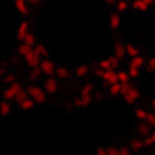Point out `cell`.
<instances>
[{
    "mask_svg": "<svg viewBox=\"0 0 155 155\" xmlns=\"http://www.w3.org/2000/svg\"><path fill=\"white\" fill-rule=\"evenodd\" d=\"M19 57H21V61L29 65L31 69H36L38 65H40V61L44 59L38 48H36V44H19Z\"/></svg>",
    "mask_w": 155,
    "mask_h": 155,
    "instance_id": "obj_1",
    "label": "cell"
},
{
    "mask_svg": "<svg viewBox=\"0 0 155 155\" xmlns=\"http://www.w3.org/2000/svg\"><path fill=\"white\" fill-rule=\"evenodd\" d=\"M92 101H94V86L92 84H84L80 88L78 97L74 99V105H76V109H86L88 105H92Z\"/></svg>",
    "mask_w": 155,
    "mask_h": 155,
    "instance_id": "obj_2",
    "label": "cell"
},
{
    "mask_svg": "<svg viewBox=\"0 0 155 155\" xmlns=\"http://www.w3.org/2000/svg\"><path fill=\"white\" fill-rule=\"evenodd\" d=\"M54 71H57V67H54V63H52L51 59H42L40 61V65L36 67V69H31V78H38V76H44V78H48V76H54Z\"/></svg>",
    "mask_w": 155,
    "mask_h": 155,
    "instance_id": "obj_3",
    "label": "cell"
},
{
    "mask_svg": "<svg viewBox=\"0 0 155 155\" xmlns=\"http://www.w3.org/2000/svg\"><path fill=\"white\" fill-rule=\"evenodd\" d=\"M27 92L34 97V101H36L38 105L44 107V105L48 103V92H46L44 86H40V84H29V86H27Z\"/></svg>",
    "mask_w": 155,
    "mask_h": 155,
    "instance_id": "obj_4",
    "label": "cell"
},
{
    "mask_svg": "<svg viewBox=\"0 0 155 155\" xmlns=\"http://www.w3.org/2000/svg\"><path fill=\"white\" fill-rule=\"evenodd\" d=\"M23 92V86L19 82H6L4 88H2V99H8V101H17V97Z\"/></svg>",
    "mask_w": 155,
    "mask_h": 155,
    "instance_id": "obj_5",
    "label": "cell"
},
{
    "mask_svg": "<svg viewBox=\"0 0 155 155\" xmlns=\"http://www.w3.org/2000/svg\"><path fill=\"white\" fill-rule=\"evenodd\" d=\"M120 61H122V57H117L115 52L105 54L103 59L99 61V71H105V69H117V67H120Z\"/></svg>",
    "mask_w": 155,
    "mask_h": 155,
    "instance_id": "obj_6",
    "label": "cell"
},
{
    "mask_svg": "<svg viewBox=\"0 0 155 155\" xmlns=\"http://www.w3.org/2000/svg\"><path fill=\"white\" fill-rule=\"evenodd\" d=\"M147 65V61L143 59V54H136V57H132V59H128V69L130 71V76L132 78H136V76H140V71H143V67Z\"/></svg>",
    "mask_w": 155,
    "mask_h": 155,
    "instance_id": "obj_7",
    "label": "cell"
},
{
    "mask_svg": "<svg viewBox=\"0 0 155 155\" xmlns=\"http://www.w3.org/2000/svg\"><path fill=\"white\" fill-rule=\"evenodd\" d=\"M122 99H124V103H138V99H140V88L138 86H134V84H128L126 88H124V92H122Z\"/></svg>",
    "mask_w": 155,
    "mask_h": 155,
    "instance_id": "obj_8",
    "label": "cell"
},
{
    "mask_svg": "<svg viewBox=\"0 0 155 155\" xmlns=\"http://www.w3.org/2000/svg\"><path fill=\"white\" fill-rule=\"evenodd\" d=\"M15 103L19 105V109H23V111H31V109L38 105L36 101H34V97L27 92V88L21 92V94H19V97H17V101H15Z\"/></svg>",
    "mask_w": 155,
    "mask_h": 155,
    "instance_id": "obj_9",
    "label": "cell"
},
{
    "mask_svg": "<svg viewBox=\"0 0 155 155\" xmlns=\"http://www.w3.org/2000/svg\"><path fill=\"white\" fill-rule=\"evenodd\" d=\"M42 86L46 88V92H48V94L59 92V88H61V86H59V78H57V76H48L46 80H44V84H42Z\"/></svg>",
    "mask_w": 155,
    "mask_h": 155,
    "instance_id": "obj_10",
    "label": "cell"
},
{
    "mask_svg": "<svg viewBox=\"0 0 155 155\" xmlns=\"http://www.w3.org/2000/svg\"><path fill=\"white\" fill-rule=\"evenodd\" d=\"M99 76H101L105 86H109V84L117 82V69H105V71H99Z\"/></svg>",
    "mask_w": 155,
    "mask_h": 155,
    "instance_id": "obj_11",
    "label": "cell"
},
{
    "mask_svg": "<svg viewBox=\"0 0 155 155\" xmlns=\"http://www.w3.org/2000/svg\"><path fill=\"white\" fill-rule=\"evenodd\" d=\"M153 4H155V0H132V8L138 11V13H147Z\"/></svg>",
    "mask_w": 155,
    "mask_h": 155,
    "instance_id": "obj_12",
    "label": "cell"
},
{
    "mask_svg": "<svg viewBox=\"0 0 155 155\" xmlns=\"http://www.w3.org/2000/svg\"><path fill=\"white\" fill-rule=\"evenodd\" d=\"M13 6H15V11H17L21 17H27V13H29V6H31V4H29L27 0H15V2H13Z\"/></svg>",
    "mask_w": 155,
    "mask_h": 155,
    "instance_id": "obj_13",
    "label": "cell"
},
{
    "mask_svg": "<svg viewBox=\"0 0 155 155\" xmlns=\"http://www.w3.org/2000/svg\"><path fill=\"white\" fill-rule=\"evenodd\" d=\"M124 88H126V84H122V82H113V84H109V86H107V90H109V94H111V97H122Z\"/></svg>",
    "mask_w": 155,
    "mask_h": 155,
    "instance_id": "obj_14",
    "label": "cell"
},
{
    "mask_svg": "<svg viewBox=\"0 0 155 155\" xmlns=\"http://www.w3.org/2000/svg\"><path fill=\"white\" fill-rule=\"evenodd\" d=\"M122 25V19H120V13H115V15H109V21H107V27L111 29V31H117Z\"/></svg>",
    "mask_w": 155,
    "mask_h": 155,
    "instance_id": "obj_15",
    "label": "cell"
},
{
    "mask_svg": "<svg viewBox=\"0 0 155 155\" xmlns=\"http://www.w3.org/2000/svg\"><path fill=\"white\" fill-rule=\"evenodd\" d=\"M130 153H132V147H122V145L109 147V155H130Z\"/></svg>",
    "mask_w": 155,
    "mask_h": 155,
    "instance_id": "obj_16",
    "label": "cell"
},
{
    "mask_svg": "<svg viewBox=\"0 0 155 155\" xmlns=\"http://www.w3.org/2000/svg\"><path fill=\"white\" fill-rule=\"evenodd\" d=\"M130 80H132V76H130L128 69H117V82H122V84L128 86V84H132Z\"/></svg>",
    "mask_w": 155,
    "mask_h": 155,
    "instance_id": "obj_17",
    "label": "cell"
},
{
    "mask_svg": "<svg viewBox=\"0 0 155 155\" xmlns=\"http://www.w3.org/2000/svg\"><path fill=\"white\" fill-rule=\"evenodd\" d=\"M0 113H2V115H11V113H13V101L2 99V103H0Z\"/></svg>",
    "mask_w": 155,
    "mask_h": 155,
    "instance_id": "obj_18",
    "label": "cell"
},
{
    "mask_svg": "<svg viewBox=\"0 0 155 155\" xmlns=\"http://www.w3.org/2000/svg\"><path fill=\"white\" fill-rule=\"evenodd\" d=\"M149 113H151V111L145 109V107H136V109H134V117H136L138 122H145V120L149 117Z\"/></svg>",
    "mask_w": 155,
    "mask_h": 155,
    "instance_id": "obj_19",
    "label": "cell"
},
{
    "mask_svg": "<svg viewBox=\"0 0 155 155\" xmlns=\"http://www.w3.org/2000/svg\"><path fill=\"white\" fill-rule=\"evenodd\" d=\"M31 29H29V23L27 21H21L19 25H17V38H21V36H25V34H29Z\"/></svg>",
    "mask_w": 155,
    "mask_h": 155,
    "instance_id": "obj_20",
    "label": "cell"
},
{
    "mask_svg": "<svg viewBox=\"0 0 155 155\" xmlns=\"http://www.w3.org/2000/svg\"><path fill=\"white\" fill-rule=\"evenodd\" d=\"M19 40V44H38L36 42V36L29 31V34H25V36H21V38H17Z\"/></svg>",
    "mask_w": 155,
    "mask_h": 155,
    "instance_id": "obj_21",
    "label": "cell"
},
{
    "mask_svg": "<svg viewBox=\"0 0 155 155\" xmlns=\"http://www.w3.org/2000/svg\"><path fill=\"white\" fill-rule=\"evenodd\" d=\"M130 6H132V2H128V0H117V4H115L117 13H126Z\"/></svg>",
    "mask_w": 155,
    "mask_h": 155,
    "instance_id": "obj_22",
    "label": "cell"
},
{
    "mask_svg": "<svg viewBox=\"0 0 155 155\" xmlns=\"http://www.w3.org/2000/svg\"><path fill=\"white\" fill-rule=\"evenodd\" d=\"M54 76L59 78V80H67V78H69V69H67V67H57Z\"/></svg>",
    "mask_w": 155,
    "mask_h": 155,
    "instance_id": "obj_23",
    "label": "cell"
},
{
    "mask_svg": "<svg viewBox=\"0 0 155 155\" xmlns=\"http://www.w3.org/2000/svg\"><path fill=\"white\" fill-rule=\"evenodd\" d=\"M136 54H140V51H138L136 46H132V44H126V57L132 59V57H136Z\"/></svg>",
    "mask_w": 155,
    "mask_h": 155,
    "instance_id": "obj_24",
    "label": "cell"
},
{
    "mask_svg": "<svg viewBox=\"0 0 155 155\" xmlns=\"http://www.w3.org/2000/svg\"><path fill=\"white\" fill-rule=\"evenodd\" d=\"M74 76H76V78H86V76H88V67H86V65H80V67H76Z\"/></svg>",
    "mask_w": 155,
    "mask_h": 155,
    "instance_id": "obj_25",
    "label": "cell"
},
{
    "mask_svg": "<svg viewBox=\"0 0 155 155\" xmlns=\"http://www.w3.org/2000/svg\"><path fill=\"white\" fill-rule=\"evenodd\" d=\"M113 52H115L117 57H126V44H115V46H113Z\"/></svg>",
    "mask_w": 155,
    "mask_h": 155,
    "instance_id": "obj_26",
    "label": "cell"
},
{
    "mask_svg": "<svg viewBox=\"0 0 155 155\" xmlns=\"http://www.w3.org/2000/svg\"><path fill=\"white\" fill-rule=\"evenodd\" d=\"M36 48H38V52H40V54H42V57H46V54H48V48H46V46H44V44H40V42H38V44H36Z\"/></svg>",
    "mask_w": 155,
    "mask_h": 155,
    "instance_id": "obj_27",
    "label": "cell"
},
{
    "mask_svg": "<svg viewBox=\"0 0 155 155\" xmlns=\"http://www.w3.org/2000/svg\"><path fill=\"white\" fill-rule=\"evenodd\" d=\"M147 69H149V71H153V74H155V54L151 57V59H149V61H147Z\"/></svg>",
    "mask_w": 155,
    "mask_h": 155,
    "instance_id": "obj_28",
    "label": "cell"
},
{
    "mask_svg": "<svg viewBox=\"0 0 155 155\" xmlns=\"http://www.w3.org/2000/svg\"><path fill=\"white\" fill-rule=\"evenodd\" d=\"M145 122H147V124H149L151 128H155V113H149V117H147Z\"/></svg>",
    "mask_w": 155,
    "mask_h": 155,
    "instance_id": "obj_29",
    "label": "cell"
},
{
    "mask_svg": "<svg viewBox=\"0 0 155 155\" xmlns=\"http://www.w3.org/2000/svg\"><path fill=\"white\" fill-rule=\"evenodd\" d=\"M103 2H107V4H113V6L117 4V0H103Z\"/></svg>",
    "mask_w": 155,
    "mask_h": 155,
    "instance_id": "obj_30",
    "label": "cell"
},
{
    "mask_svg": "<svg viewBox=\"0 0 155 155\" xmlns=\"http://www.w3.org/2000/svg\"><path fill=\"white\" fill-rule=\"evenodd\" d=\"M27 2H29V4H40L42 0H27Z\"/></svg>",
    "mask_w": 155,
    "mask_h": 155,
    "instance_id": "obj_31",
    "label": "cell"
},
{
    "mask_svg": "<svg viewBox=\"0 0 155 155\" xmlns=\"http://www.w3.org/2000/svg\"><path fill=\"white\" fill-rule=\"evenodd\" d=\"M151 109L155 111V97H153V101H151Z\"/></svg>",
    "mask_w": 155,
    "mask_h": 155,
    "instance_id": "obj_32",
    "label": "cell"
}]
</instances>
